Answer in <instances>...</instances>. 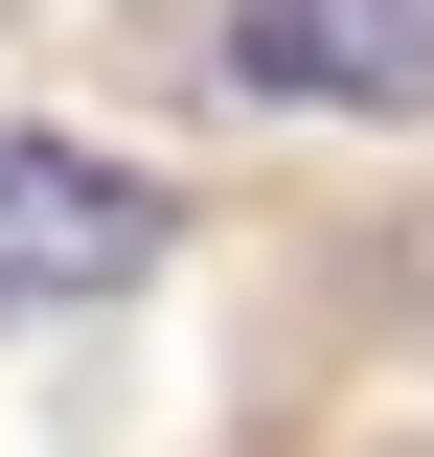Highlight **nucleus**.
Segmentation results:
<instances>
[{
    "label": "nucleus",
    "mask_w": 434,
    "mask_h": 457,
    "mask_svg": "<svg viewBox=\"0 0 434 457\" xmlns=\"http://www.w3.org/2000/svg\"><path fill=\"white\" fill-rule=\"evenodd\" d=\"M183 252V206L92 137H0V320H69V297H138Z\"/></svg>",
    "instance_id": "obj_1"
},
{
    "label": "nucleus",
    "mask_w": 434,
    "mask_h": 457,
    "mask_svg": "<svg viewBox=\"0 0 434 457\" xmlns=\"http://www.w3.org/2000/svg\"><path fill=\"white\" fill-rule=\"evenodd\" d=\"M229 69L274 114H434V0H229Z\"/></svg>",
    "instance_id": "obj_2"
}]
</instances>
